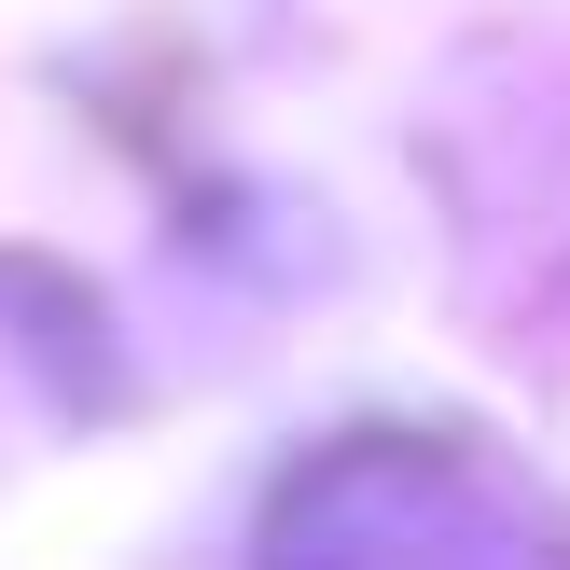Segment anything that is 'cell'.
<instances>
[{"label": "cell", "instance_id": "1", "mask_svg": "<svg viewBox=\"0 0 570 570\" xmlns=\"http://www.w3.org/2000/svg\"><path fill=\"white\" fill-rule=\"evenodd\" d=\"M250 570H570L557 515L460 432H334L265 488Z\"/></svg>", "mask_w": 570, "mask_h": 570}]
</instances>
